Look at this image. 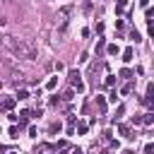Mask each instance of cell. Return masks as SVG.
<instances>
[{"mask_svg":"<svg viewBox=\"0 0 154 154\" xmlns=\"http://www.w3.org/2000/svg\"><path fill=\"white\" fill-rule=\"evenodd\" d=\"M123 154H135V152H132V149H128V152H123Z\"/></svg>","mask_w":154,"mask_h":154,"instance_id":"cell-29","label":"cell"},{"mask_svg":"<svg viewBox=\"0 0 154 154\" xmlns=\"http://www.w3.org/2000/svg\"><path fill=\"white\" fill-rule=\"evenodd\" d=\"M118 53H120L118 43H111V46H108V55H118Z\"/></svg>","mask_w":154,"mask_h":154,"instance_id":"cell-15","label":"cell"},{"mask_svg":"<svg viewBox=\"0 0 154 154\" xmlns=\"http://www.w3.org/2000/svg\"><path fill=\"white\" fill-rule=\"evenodd\" d=\"M87 130H89L87 123H77V132H79V135H87Z\"/></svg>","mask_w":154,"mask_h":154,"instance_id":"cell-17","label":"cell"},{"mask_svg":"<svg viewBox=\"0 0 154 154\" xmlns=\"http://www.w3.org/2000/svg\"><path fill=\"white\" fill-rule=\"evenodd\" d=\"M132 91H135V84H132V82H125V84H123V89H120V94H125V96H128V94H132Z\"/></svg>","mask_w":154,"mask_h":154,"instance_id":"cell-7","label":"cell"},{"mask_svg":"<svg viewBox=\"0 0 154 154\" xmlns=\"http://www.w3.org/2000/svg\"><path fill=\"white\" fill-rule=\"evenodd\" d=\"M120 77H125V79H130V77H132V72H130L128 67H123V70H120Z\"/></svg>","mask_w":154,"mask_h":154,"instance_id":"cell-18","label":"cell"},{"mask_svg":"<svg viewBox=\"0 0 154 154\" xmlns=\"http://www.w3.org/2000/svg\"><path fill=\"white\" fill-rule=\"evenodd\" d=\"M96 108H99L101 113H106V99H103V96H96Z\"/></svg>","mask_w":154,"mask_h":154,"instance_id":"cell-9","label":"cell"},{"mask_svg":"<svg viewBox=\"0 0 154 154\" xmlns=\"http://www.w3.org/2000/svg\"><path fill=\"white\" fill-rule=\"evenodd\" d=\"M130 41H135V43H140V41H142V36H140V31H135V29H132V31H130Z\"/></svg>","mask_w":154,"mask_h":154,"instance_id":"cell-14","label":"cell"},{"mask_svg":"<svg viewBox=\"0 0 154 154\" xmlns=\"http://www.w3.org/2000/svg\"><path fill=\"white\" fill-rule=\"evenodd\" d=\"M63 99H65V101H70V99H75V91H72V89H67V91L63 94Z\"/></svg>","mask_w":154,"mask_h":154,"instance_id":"cell-19","label":"cell"},{"mask_svg":"<svg viewBox=\"0 0 154 154\" xmlns=\"http://www.w3.org/2000/svg\"><path fill=\"white\" fill-rule=\"evenodd\" d=\"M19 130H22V128H19L17 123H12V125H10V130H7V135H10L12 140H17V137H19Z\"/></svg>","mask_w":154,"mask_h":154,"instance_id":"cell-6","label":"cell"},{"mask_svg":"<svg viewBox=\"0 0 154 154\" xmlns=\"http://www.w3.org/2000/svg\"><path fill=\"white\" fill-rule=\"evenodd\" d=\"M51 149V144H46V142H41V144H36V149H34V154H46Z\"/></svg>","mask_w":154,"mask_h":154,"instance_id":"cell-8","label":"cell"},{"mask_svg":"<svg viewBox=\"0 0 154 154\" xmlns=\"http://www.w3.org/2000/svg\"><path fill=\"white\" fill-rule=\"evenodd\" d=\"M58 87V77H51L48 82H46V89H55Z\"/></svg>","mask_w":154,"mask_h":154,"instance_id":"cell-16","label":"cell"},{"mask_svg":"<svg viewBox=\"0 0 154 154\" xmlns=\"http://www.w3.org/2000/svg\"><path fill=\"white\" fill-rule=\"evenodd\" d=\"M140 5H142V7H147V5H149V0H140Z\"/></svg>","mask_w":154,"mask_h":154,"instance_id":"cell-27","label":"cell"},{"mask_svg":"<svg viewBox=\"0 0 154 154\" xmlns=\"http://www.w3.org/2000/svg\"><path fill=\"white\" fill-rule=\"evenodd\" d=\"M118 132H120V135H123L125 140H132V137H135V132H132V128H130V125H123V123L118 125Z\"/></svg>","mask_w":154,"mask_h":154,"instance_id":"cell-5","label":"cell"},{"mask_svg":"<svg viewBox=\"0 0 154 154\" xmlns=\"http://www.w3.org/2000/svg\"><path fill=\"white\" fill-rule=\"evenodd\" d=\"M142 123H144V125H152V123H154V111H149V113H144V118H142Z\"/></svg>","mask_w":154,"mask_h":154,"instance_id":"cell-11","label":"cell"},{"mask_svg":"<svg viewBox=\"0 0 154 154\" xmlns=\"http://www.w3.org/2000/svg\"><path fill=\"white\" fill-rule=\"evenodd\" d=\"M132 60V48H125L123 51V63H130Z\"/></svg>","mask_w":154,"mask_h":154,"instance_id":"cell-13","label":"cell"},{"mask_svg":"<svg viewBox=\"0 0 154 154\" xmlns=\"http://www.w3.org/2000/svg\"><path fill=\"white\" fill-rule=\"evenodd\" d=\"M123 113H125V108H123V106H118V116H116L113 120H120V116H123Z\"/></svg>","mask_w":154,"mask_h":154,"instance_id":"cell-23","label":"cell"},{"mask_svg":"<svg viewBox=\"0 0 154 154\" xmlns=\"http://www.w3.org/2000/svg\"><path fill=\"white\" fill-rule=\"evenodd\" d=\"M29 96H31V94H29V91H26V89H19V91H17V96H14V99H17V101H24V99H29Z\"/></svg>","mask_w":154,"mask_h":154,"instance_id":"cell-10","label":"cell"},{"mask_svg":"<svg viewBox=\"0 0 154 154\" xmlns=\"http://www.w3.org/2000/svg\"><path fill=\"white\" fill-rule=\"evenodd\" d=\"M125 5H128V0H116V12H118V14H123Z\"/></svg>","mask_w":154,"mask_h":154,"instance_id":"cell-12","label":"cell"},{"mask_svg":"<svg viewBox=\"0 0 154 154\" xmlns=\"http://www.w3.org/2000/svg\"><path fill=\"white\" fill-rule=\"evenodd\" d=\"M149 36L154 38V24H149Z\"/></svg>","mask_w":154,"mask_h":154,"instance_id":"cell-26","label":"cell"},{"mask_svg":"<svg viewBox=\"0 0 154 154\" xmlns=\"http://www.w3.org/2000/svg\"><path fill=\"white\" fill-rule=\"evenodd\" d=\"M142 103L149 106V108L154 111V84H147V96L142 99Z\"/></svg>","mask_w":154,"mask_h":154,"instance_id":"cell-4","label":"cell"},{"mask_svg":"<svg viewBox=\"0 0 154 154\" xmlns=\"http://www.w3.org/2000/svg\"><path fill=\"white\" fill-rule=\"evenodd\" d=\"M113 84H116V77L108 75V77H106V87H113Z\"/></svg>","mask_w":154,"mask_h":154,"instance_id":"cell-20","label":"cell"},{"mask_svg":"<svg viewBox=\"0 0 154 154\" xmlns=\"http://www.w3.org/2000/svg\"><path fill=\"white\" fill-rule=\"evenodd\" d=\"M14 103H17V99H14V96H0V111L10 113V111L14 108Z\"/></svg>","mask_w":154,"mask_h":154,"instance_id":"cell-3","label":"cell"},{"mask_svg":"<svg viewBox=\"0 0 154 154\" xmlns=\"http://www.w3.org/2000/svg\"><path fill=\"white\" fill-rule=\"evenodd\" d=\"M101 154H111V152H108V149H106V152H101Z\"/></svg>","mask_w":154,"mask_h":154,"instance_id":"cell-30","label":"cell"},{"mask_svg":"<svg viewBox=\"0 0 154 154\" xmlns=\"http://www.w3.org/2000/svg\"><path fill=\"white\" fill-rule=\"evenodd\" d=\"M72 154H84V152L82 149H72Z\"/></svg>","mask_w":154,"mask_h":154,"instance_id":"cell-28","label":"cell"},{"mask_svg":"<svg viewBox=\"0 0 154 154\" xmlns=\"http://www.w3.org/2000/svg\"><path fill=\"white\" fill-rule=\"evenodd\" d=\"M67 79H70V84H72V87H75L79 94L84 91V82H82V75H79V70H70V72H67Z\"/></svg>","mask_w":154,"mask_h":154,"instance_id":"cell-2","label":"cell"},{"mask_svg":"<svg viewBox=\"0 0 154 154\" xmlns=\"http://www.w3.org/2000/svg\"><path fill=\"white\" fill-rule=\"evenodd\" d=\"M29 137H36V125H29Z\"/></svg>","mask_w":154,"mask_h":154,"instance_id":"cell-24","label":"cell"},{"mask_svg":"<svg viewBox=\"0 0 154 154\" xmlns=\"http://www.w3.org/2000/svg\"><path fill=\"white\" fill-rule=\"evenodd\" d=\"M5 46L17 55V58H24V60H34L36 58V46L24 41V38H14V36H5Z\"/></svg>","mask_w":154,"mask_h":154,"instance_id":"cell-1","label":"cell"},{"mask_svg":"<svg viewBox=\"0 0 154 154\" xmlns=\"http://www.w3.org/2000/svg\"><path fill=\"white\" fill-rule=\"evenodd\" d=\"M144 154H154V144H152V142L144 147Z\"/></svg>","mask_w":154,"mask_h":154,"instance_id":"cell-21","label":"cell"},{"mask_svg":"<svg viewBox=\"0 0 154 154\" xmlns=\"http://www.w3.org/2000/svg\"><path fill=\"white\" fill-rule=\"evenodd\" d=\"M144 14H147V17L152 19V17H154V7H147V10H144Z\"/></svg>","mask_w":154,"mask_h":154,"instance_id":"cell-25","label":"cell"},{"mask_svg":"<svg viewBox=\"0 0 154 154\" xmlns=\"http://www.w3.org/2000/svg\"><path fill=\"white\" fill-rule=\"evenodd\" d=\"M103 46H106V41H103V38H99V41H96V51H101Z\"/></svg>","mask_w":154,"mask_h":154,"instance_id":"cell-22","label":"cell"}]
</instances>
